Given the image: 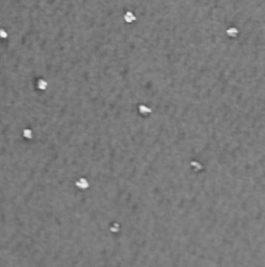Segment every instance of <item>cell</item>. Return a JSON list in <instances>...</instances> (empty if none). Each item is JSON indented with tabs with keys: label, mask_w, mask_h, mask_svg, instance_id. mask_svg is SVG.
I'll list each match as a JSON object with an SVG mask.
<instances>
[{
	"label": "cell",
	"mask_w": 265,
	"mask_h": 267,
	"mask_svg": "<svg viewBox=\"0 0 265 267\" xmlns=\"http://www.w3.org/2000/svg\"><path fill=\"white\" fill-rule=\"evenodd\" d=\"M76 186L80 189H86L88 187V182L85 179H80L76 182Z\"/></svg>",
	"instance_id": "obj_1"
},
{
	"label": "cell",
	"mask_w": 265,
	"mask_h": 267,
	"mask_svg": "<svg viewBox=\"0 0 265 267\" xmlns=\"http://www.w3.org/2000/svg\"><path fill=\"white\" fill-rule=\"evenodd\" d=\"M7 31L5 30V29H3V28H0V38H1V39H6L7 38Z\"/></svg>",
	"instance_id": "obj_7"
},
{
	"label": "cell",
	"mask_w": 265,
	"mask_h": 267,
	"mask_svg": "<svg viewBox=\"0 0 265 267\" xmlns=\"http://www.w3.org/2000/svg\"><path fill=\"white\" fill-rule=\"evenodd\" d=\"M227 33H228L230 37H236L237 33H238V30H237V28H235V27H231V28H229L228 30H227Z\"/></svg>",
	"instance_id": "obj_5"
},
{
	"label": "cell",
	"mask_w": 265,
	"mask_h": 267,
	"mask_svg": "<svg viewBox=\"0 0 265 267\" xmlns=\"http://www.w3.org/2000/svg\"><path fill=\"white\" fill-rule=\"evenodd\" d=\"M139 112L141 114H144V115H148V114L151 113V109L146 106H139Z\"/></svg>",
	"instance_id": "obj_4"
},
{
	"label": "cell",
	"mask_w": 265,
	"mask_h": 267,
	"mask_svg": "<svg viewBox=\"0 0 265 267\" xmlns=\"http://www.w3.org/2000/svg\"><path fill=\"white\" fill-rule=\"evenodd\" d=\"M47 82L44 80H39V82H37V88L39 89V90H46L47 88Z\"/></svg>",
	"instance_id": "obj_3"
},
{
	"label": "cell",
	"mask_w": 265,
	"mask_h": 267,
	"mask_svg": "<svg viewBox=\"0 0 265 267\" xmlns=\"http://www.w3.org/2000/svg\"><path fill=\"white\" fill-rule=\"evenodd\" d=\"M124 19H125L126 22L132 23L134 20H135V16H134L133 13H131V12H127V13L124 15Z\"/></svg>",
	"instance_id": "obj_2"
},
{
	"label": "cell",
	"mask_w": 265,
	"mask_h": 267,
	"mask_svg": "<svg viewBox=\"0 0 265 267\" xmlns=\"http://www.w3.org/2000/svg\"><path fill=\"white\" fill-rule=\"evenodd\" d=\"M23 136H24L25 138H27V139H31L32 138V132H31V130H23Z\"/></svg>",
	"instance_id": "obj_6"
}]
</instances>
